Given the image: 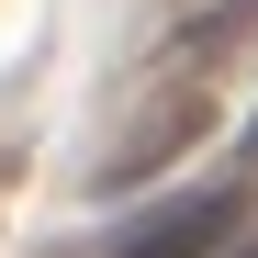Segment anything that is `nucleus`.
Masks as SVG:
<instances>
[{
    "mask_svg": "<svg viewBox=\"0 0 258 258\" xmlns=\"http://www.w3.org/2000/svg\"><path fill=\"white\" fill-rule=\"evenodd\" d=\"M202 258H258V225H247V213H236V225H225V236H213Z\"/></svg>",
    "mask_w": 258,
    "mask_h": 258,
    "instance_id": "obj_3",
    "label": "nucleus"
},
{
    "mask_svg": "<svg viewBox=\"0 0 258 258\" xmlns=\"http://www.w3.org/2000/svg\"><path fill=\"white\" fill-rule=\"evenodd\" d=\"M236 213H247V191H180V202H157L146 225H123V236H112V258H202Z\"/></svg>",
    "mask_w": 258,
    "mask_h": 258,
    "instance_id": "obj_1",
    "label": "nucleus"
},
{
    "mask_svg": "<svg viewBox=\"0 0 258 258\" xmlns=\"http://www.w3.org/2000/svg\"><path fill=\"white\" fill-rule=\"evenodd\" d=\"M191 123H202V112H191V101H168V112H157V123H146V135H135V146H123V157H112V180H146V168H157V157H168V146H180V135H191Z\"/></svg>",
    "mask_w": 258,
    "mask_h": 258,
    "instance_id": "obj_2",
    "label": "nucleus"
},
{
    "mask_svg": "<svg viewBox=\"0 0 258 258\" xmlns=\"http://www.w3.org/2000/svg\"><path fill=\"white\" fill-rule=\"evenodd\" d=\"M247 157H258V112H247Z\"/></svg>",
    "mask_w": 258,
    "mask_h": 258,
    "instance_id": "obj_4",
    "label": "nucleus"
}]
</instances>
